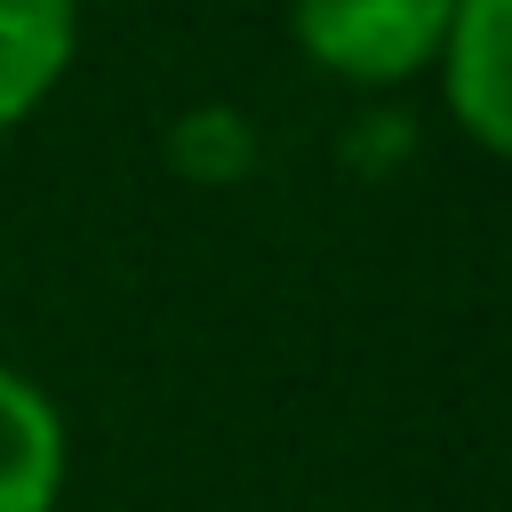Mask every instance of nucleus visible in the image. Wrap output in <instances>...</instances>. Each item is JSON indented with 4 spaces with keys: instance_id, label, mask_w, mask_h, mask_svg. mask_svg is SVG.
<instances>
[{
    "instance_id": "nucleus-5",
    "label": "nucleus",
    "mask_w": 512,
    "mask_h": 512,
    "mask_svg": "<svg viewBox=\"0 0 512 512\" xmlns=\"http://www.w3.org/2000/svg\"><path fill=\"white\" fill-rule=\"evenodd\" d=\"M168 168L192 184H240L256 168V128L240 104H192L168 120Z\"/></svg>"
},
{
    "instance_id": "nucleus-4",
    "label": "nucleus",
    "mask_w": 512,
    "mask_h": 512,
    "mask_svg": "<svg viewBox=\"0 0 512 512\" xmlns=\"http://www.w3.org/2000/svg\"><path fill=\"white\" fill-rule=\"evenodd\" d=\"M80 56V0H0V136L24 128Z\"/></svg>"
},
{
    "instance_id": "nucleus-3",
    "label": "nucleus",
    "mask_w": 512,
    "mask_h": 512,
    "mask_svg": "<svg viewBox=\"0 0 512 512\" xmlns=\"http://www.w3.org/2000/svg\"><path fill=\"white\" fill-rule=\"evenodd\" d=\"M72 480V424L40 376L0 360V512H56Z\"/></svg>"
},
{
    "instance_id": "nucleus-2",
    "label": "nucleus",
    "mask_w": 512,
    "mask_h": 512,
    "mask_svg": "<svg viewBox=\"0 0 512 512\" xmlns=\"http://www.w3.org/2000/svg\"><path fill=\"white\" fill-rule=\"evenodd\" d=\"M432 80L448 128L488 160H512V0H456Z\"/></svg>"
},
{
    "instance_id": "nucleus-1",
    "label": "nucleus",
    "mask_w": 512,
    "mask_h": 512,
    "mask_svg": "<svg viewBox=\"0 0 512 512\" xmlns=\"http://www.w3.org/2000/svg\"><path fill=\"white\" fill-rule=\"evenodd\" d=\"M456 0H288V48L336 88H408L440 64Z\"/></svg>"
}]
</instances>
